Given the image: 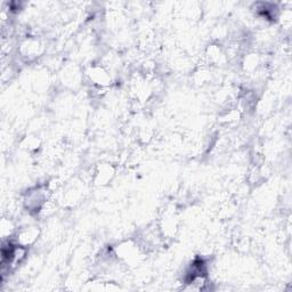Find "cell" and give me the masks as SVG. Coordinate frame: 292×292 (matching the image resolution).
<instances>
[{
	"instance_id": "cell-1",
	"label": "cell",
	"mask_w": 292,
	"mask_h": 292,
	"mask_svg": "<svg viewBox=\"0 0 292 292\" xmlns=\"http://www.w3.org/2000/svg\"><path fill=\"white\" fill-rule=\"evenodd\" d=\"M39 231L36 227H27L18 233V243L24 247H29L38 239Z\"/></svg>"
}]
</instances>
